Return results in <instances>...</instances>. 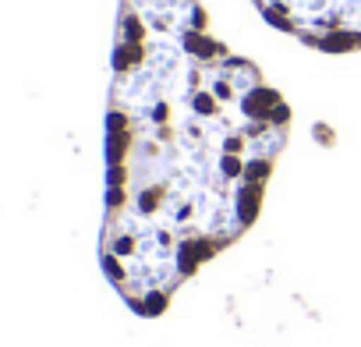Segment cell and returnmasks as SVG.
I'll use <instances>...</instances> for the list:
<instances>
[{
  "mask_svg": "<svg viewBox=\"0 0 361 347\" xmlns=\"http://www.w3.org/2000/svg\"><path fill=\"white\" fill-rule=\"evenodd\" d=\"M287 138V99L213 36L199 0H121L99 262L135 315H163L252 231Z\"/></svg>",
  "mask_w": 361,
  "mask_h": 347,
  "instance_id": "cell-1",
  "label": "cell"
},
{
  "mask_svg": "<svg viewBox=\"0 0 361 347\" xmlns=\"http://www.w3.org/2000/svg\"><path fill=\"white\" fill-rule=\"evenodd\" d=\"M259 15L322 54L361 50V0H252Z\"/></svg>",
  "mask_w": 361,
  "mask_h": 347,
  "instance_id": "cell-2",
  "label": "cell"
}]
</instances>
